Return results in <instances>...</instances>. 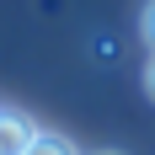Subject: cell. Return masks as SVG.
I'll list each match as a JSON object with an SVG mask.
<instances>
[{
  "instance_id": "3957f363",
  "label": "cell",
  "mask_w": 155,
  "mask_h": 155,
  "mask_svg": "<svg viewBox=\"0 0 155 155\" xmlns=\"http://www.w3.org/2000/svg\"><path fill=\"white\" fill-rule=\"evenodd\" d=\"M139 27H144V38H150V48H155V0L144 5V21H139Z\"/></svg>"
},
{
  "instance_id": "6da1fadb",
  "label": "cell",
  "mask_w": 155,
  "mask_h": 155,
  "mask_svg": "<svg viewBox=\"0 0 155 155\" xmlns=\"http://www.w3.org/2000/svg\"><path fill=\"white\" fill-rule=\"evenodd\" d=\"M32 139H38V128L21 112H0V155H27Z\"/></svg>"
},
{
  "instance_id": "277c9868",
  "label": "cell",
  "mask_w": 155,
  "mask_h": 155,
  "mask_svg": "<svg viewBox=\"0 0 155 155\" xmlns=\"http://www.w3.org/2000/svg\"><path fill=\"white\" fill-rule=\"evenodd\" d=\"M144 91L155 96V59H150V70H144Z\"/></svg>"
},
{
  "instance_id": "7a4b0ae2",
  "label": "cell",
  "mask_w": 155,
  "mask_h": 155,
  "mask_svg": "<svg viewBox=\"0 0 155 155\" xmlns=\"http://www.w3.org/2000/svg\"><path fill=\"white\" fill-rule=\"evenodd\" d=\"M27 155H80V150L64 139V134H43V128H38V139L27 144Z\"/></svg>"
}]
</instances>
